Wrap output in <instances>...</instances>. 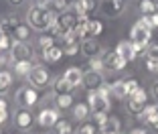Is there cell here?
<instances>
[{
    "instance_id": "cell-1",
    "label": "cell",
    "mask_w": 158,
    "mask_h": 134,
    "mask_svg": "<svg viewBox=\"0 0 158 134\" xmlns=\"http://www.w3.org/2000/svg\"><path fill=\"white\" fill-rule=\"evenodd\" d=\"M27 19H28V24H31L33 28H37V31H47V28L53 27L57 14L47 4H41V2H39V4H33L31 8H28Z\"/></svg>"
},
{
    "instance_id": "cell-2",
    "label": "cell",
    "mask_w": 158,
    "mask_h": 134,
    "mask_svg": "<svg viewBox=\"0 0 158 134\" xmlns=\"http://www.w3.org/2000/svg\"><path fill=\"white\" fill-rule=\"evenodd\" d=\"M87 106L93 114H110V88L102 85L95 92H87Z\"/></svg>"
},
{
    "instance_id": "cell-3",
    "label": "cell",
    "mask_w": 158,
    "mask_h": 134,
    "mask_svg": "<svg viewBox=\"0 0 158 134\" xmlns=\"http://www.w3.org/2000/svg\"><path fill=\"white\" fill-rule=\"evenodd\" d=\"M75 24H77V14L73 12H63L59 14L55 19V23H53V32H55L57 37H63V35H69V32H73Z\"/></svg>"
},
{
    "instance_id": "cell-4",
    "label": "cell",
    "mask_w": 158,
    "mask_h": 134,
    "mask_svg": "<svg viewBox=\"0 0 158 134\" xmlns=\"http://www.w3.org/2000/svg\"><path fill=\"white\" fill-rule=\"evenodd\" d=\"M150 37H152V28L146 27L142 20H138V23L132 27V31H130V41L134 43V45H140V47L148 45Z\"/></svg>"
},
{
    "instance_id": "cell-5",
    "label": "cell",
    "mask_w": 158,
    "mask_h": 134,
    "mask_svg": "<svg viewBox=\"0 0 158 134\" xmlns=\"http://www.w3.org/2000/svg\"><path fill=\"white\" fill-rule=\"evenodd\" d=\"M39 102V89L35 85H23L16 92V104L20 108H33Z\"/></svg>"
},
{
    "instance_id": "cell-6",
    "label": "cell",
    "mask_w": 158,
    "mask_h": 134,
    "mask_svg": "<svg viewBox=\"0 0 158 134\" xmlns=\"http://www.w3.org/2000/svg\"><path fill=\"white\" fill-rule=\"evenodd\" d=\"M33 57H35V53H33L28 43H19V41L12 43V47H10V59L14 63H19V61H33Z\"/></svg>"
},
{
    "instance_id": "cell-7",
    "label": "cell",
    "mask_w": 158,
    "mask_h": 134,
    "mask_svg": "<svg viewBox=\"0 0 158 134\" xmlns=\"http://www.w3.org/2000/svg\"><path fill=\"white\" fill-rule=\"evenodd\" d=\"M27 77H28V83H31V85H35L37 89L47 88V85H49V81H51V75H49V71H47L45 67H41V65H35Z\"/></svg>"
},
{
    "instance_id": "cell-8",
    "label": "cell",
    "mask_w": 158,
    "mask_h": 134,
    "mask_svg": "<svg viewBox=\"0 0 158 134\" xmlns=\"http://www.w3.org/2000/svg\"><path fill=\"white\" fill-rule=\"evenodd\" d=\"M59 118H61L59 110H55V108H43L37 116V122L41 128H53L59 122Z\"/></svg>"
},
{
    "instance_id": "cell-9",
    "label": "cell",
    "mask_w": 158,
    "mask_h": 134,
    "mask_svg": "<svg viewBox=\"0 0 158 134\" xmlns=\"http://www.w3.org/2000/svg\"><path fill=\"white\" fill-rule=\"evenodd\" d=\"M103 85V75L102 71H85L83 73V88L87 89V92H95V89H99Z\"/></svg>"
},
{
    "instance_id": "cell-10",
    "label": "cell",
    "mask_w": 158,
    "mask_h": 134,
    "mask_svg": "<svg viewBox=\"0 0 158 134\" xmlns=\"http://www.w3.org/2000/svg\"><path fill=\"white\" fill-rule=\"evenodd\" d=\"M103 59V69H112V71H122L126 67V61L118 55L116 51H110V53H103L102 55Z\"/></svg>"
},
{
    "instance_id": "cell-11",
    "label": "cell",
    "mask_w": 158,
    "mask_h": 134,
    "mask_svg": "<svg viewBox=\"0 0 158 134\" xmlns=\"http://www.w3.org/2000/svg\"><path fill=\"white\" fill-rule=\"evenodd\" d=\"M33 122H35V116L31 114L28 108H20V110L14 114V126L19 130H28L33 126Z\"/></svg>"
},
{
    "instance_id": "cell-12",
    "label": "cell",
    "mask_w": 158,
    "mask_h": 134,
    "mask_svg": "<svg viewBox=\"0 0 158 134\" xmlns=\"http://www.w3.org/2000/svg\"><path fill=\"white\" fill-rule=\"evenodd\" d=\"M116 53L126 61V63H130L132 59L138 57V53H136V45L132 41H120V43H118V47H116Z\"/></svg>"
},
{
    "instance_id": "cell-13",
    "label": "cell",
    "mask_w": 158,
    "mask_h": 134,
    "mask_svg": "<svg viewBox=\"0 0 158 134\" xmlns=\"http://www.w3.org/2000/svg\"><path fill=\"white\" fill-rule=\"evenodd\" d=\"M81 53H83L87 59L99 57L102 55V45H99L95 39H83V41H81Z\"/></svg>"
},
{
    "instance_id": "cell-14",
    "label": "cell",
    "mask_w": 158,
    "mask_h": 134,
    "mask_svg": "<svg viewBox=\"0 0 158 134\" xmlns=\"http://www.w3.org/2000/svg\"><path fill=\"white\" fill-rule=\"evenodd\" d=\"M95 8H98V0H77L75 2V14L77 16H87Z\"/></svg>"
},
{
    "instance_id": "cell-15",
    "label": "cell",
    "mask_w": 158,
    "mask_h": 134,
    "mask_svg": "<svg viewBox=\"0 0 158 134\" xmlns=\"http://www.w3.org/2000/svg\"><path fill=\"white\" fill-rule=\"evenodd\" d=\"M124 6H126V2H110V0H103L99 8H102V12L106 16H118V14H122Z\"/></svg>"
},
{
    "instance_id": "cell-16",
    "label": "cell",
    "mask_w": 158,
    "mask_h": 134,
    "mask_svg": "<svg viewBox=\"0 0 158 134\" xmlns=\"http://www.w3.org/2000/svg\"><path fill=\"white\" fill-rule=\"evenodd\" d=\"M63 77L73 85V88H79V85H83V71L79 69V67H69V69L63 73Z\"/></svg>"
},
{
    "instance_id": "cell-17",
    "label": "cell",
    "mask_w": 158,
    "mask_h": 134,
    "mask_svg": "<svg viewBox=\"0 0 158 134\" xmlns=\"http://www.w3.org/2000/svg\"><path fill=\"white\" fill-rule=\"evenodd\" d=\"M12 39L14 41H19V43H27L28 39H31V28H28V23H20L16 24V28H14L12 32Z\"/></svg>"
},
{
    "instance_id": "cell-18",
    "label": "cell",
    "mask_w": 158,
    "mask_h": 134,
    "mask_svg": "<svg viewBox=\"0 0 158 134\" xmlns=\"http://www.w3.org/2000/svg\"><path fill=\"white\" fill-rule=\"evenodd\" d=\"M120 128H122L120 120L110 116V118H107V120L103 122L102 126H99V132H102V134H122V132H120Z\"/></svg>"
},
{
    "instance_id": "cell-19",
    "label": "cell",
    "mask_w": 158,
    "mask_h": 134,
    "mask_svg": "<svg viewBox=\"0 0 158 134\" xmlns=\"http://www.w3.org/2000/svg\"><path fill=\"white\" fill-rule=\"evenodd\" d=\"M73 85H71L69 81H67L65 77H57L55 81H53V92H55V96H63V93H73Z\"/></svg>"
},
{
    "instance_id": "cell-20",
    "label": "cell",
    "mask_w": 158,
    "mask_h": 134,
    "mask_svg": "<svg viewBox=\"0 0 158 134\" xmlns=\"http://www.w3.org/2000/svg\"><path fill=\"white\" fill-rule=\"evenodd\" d=\"M16 24H19V19H16V16H4V19L0 20V32H2V35L12 37V32H14V28H16Z\"/></svg>"
},
{
    "instance_id": "cell-21",
    "label": "cell",
    "mask_w": 158,
    "mask_h": 134,
    "mask_svg": "<svg viewBox=\"0 0 158 134\" xmlns=\"http://www.w3.org/2000/svg\"><path fill=\"white\" fill-rule=\"evenodd\" d=\"M63 55H65V53H63V47H59V45H53L51 49L43 51V57H45L47 63H57Z\"/></svg>"
},
{
    "instance_id": "cell-22",
    "label": "cell",
    "mask_w": 158,
    "mask_h": 134,
    "mask_svg": "<svg viewBox=\"0 0 158 134\" xmlns=\"http://www.w3.org/2000/svg\"><path fill=\"white\" fill-rule=\"evenodd\" d=\"M87 23H89L87 16H77V24H75V28H73V35L77 39L87 37Z\"/></svg>"
},
{
    "instance_id": "cell-23",
    "label": "cell",
    "mask_w": 158,
    "mask_h": 134,
    "mask_svg": "<svg viewBox=\"0 0 158 134\" xmlns=\"http://www.w3.org/2000/svg\"><path fill=\"white\" fill-rule=\"evenodd\" d=\"M140 12H142V16L158 14V2L156 0H142L140 2Z\"/></svg>"
},
{
    "instance_id": "cell-24",
    "label": "cell",
    "mask_w": 158,
    "mask_h": 134,
    "mask_svg": "<svg viewBox=\"0 0 158 134\" xmlns=\"http://www.w3.org/2000/svg\"><path fill=\"white\" fill-rule=\"evenodd\" d=\"M102 31H103L102 20L89 19V23H87V37H85V39H95L98 35H102Z\"/></svg>"
},
{
    "instance_id": "cell-25",
    "label": "cell",
    "mask_w": 158,
    "mask_h": 134,
    "mask_svg": "<svg viewBox=\"0 0 158 134\" xmlns=\"http://www.w3.org/2000/svg\"><path fill=\"white\" fill-rule=\"evenodd\" d=\"M110 93L118 100H126V85H124V79H118L110 85Z\"/></svg>"
},
{
    "instance_id": "cell-26",
    "label": "cell",
    "mask_w": 158,
    "mask_h": 134,
    "mask_svg": "<svg viewBox=\"0 0 158 134\" xmlns=\"http://www.w3.org/2000/svg\"><path fill=\"white\" fill-rule=\"evenodd\" d=\"M55 104H57L59 110H69V108H73V96H71V93L55 96Z\"/></svg>"
},
{
    "instance_id": "cell-27",
    "label": "cell",
    "mask_w": 158,
    "mask_h": 134,
    "mask_svg": "<svg viewBox=\"0 0 158 134\" xmlns=\"http://www.w3.org/2000/svg\"><path fill=\"white\" fill-rule=\"evenodd\" d=\"M89 112H91V110H89L87 104H75V106H73V116H75V120H79V122L87 120Z\"/></svg>"
},
{
    "instance_id": "cell-28",
    "label": "cell",
    "mask_w": 158,
    "mask_h": 134,
    "mask_svg": "<svg viewBox=\"0 0 158 134\" xmlns=\"http://www.w3.org/2000/svg\"><path fill=\"white\" fill-rule=\"evenodd\" d=\"M10 85H12V75H10V71L0 69V93H6L10 89Z\"/></svg>"
},
{
    "instance_id": "cell-29",
    "label": "cell",
    "mask_w": 158,
    "mask_h": 134,
    "mask_svg": "<svg viewBox=\"0 0 158 134\" xmlns=\"http://www.w3.org/2000/svg\"><path fill=\"white\" fill-rule=\"evenodd\" d=\"M33 67H35V65L31 63V61H19V63H14V73L27 77V75L31 73V69H33Z\"/></svg>"
},
{
    "instance_id": "cell-30",
    "label": "cell",
    "mask_w": 158,
    "mask_h": 134,
    "mask_svg": "<svg viewBox=\"0 0 158 134\" xmlns=\"http://www.w3.org/2000/svg\"><path fill=\"white\" fill-rule=\"evenodd\" d=\"M148 106V104L144 102H138V100H128V112H130L132 116H140L142 114V110Z\"/></svg>"
},
{
    "instance_id": "cell-31",
    "label": "cell",
    "mask_w": 158,
    "mask_h": 134,
    "mask_svg": "<svg viewBox=\"0 0 158 134\" xmlns=\"http://www.w3.org/2000/svg\"><path fill=\"white\" fill-rule=\"evenodd\" d=\"M55 128H57V132H59V134H73L75 132L73 124H71L69 120H65V118H59V122L55 124Z\"/></svg>"
},
{
    "instance_id": "cell-32",
    "label": "cell",
    "mask_w": 158,
    "mask_h": 134,
    "mask_svg": "<svg viewBox=\"0 0 158 134\" xmlns=\"http://www.w3.org/2000/svg\"><path fill=\"white\" fill-rule=\"evenodd\" d=\"M124 85H126V97H130L132 93H134L136 89L140 88V83H138V79H136V77H128V79H124Z\"/></svg>"
},
{
    "instance_id": "cell-33",
    "label": "cell",
    "mask_w": 158,
    "mask_h": 134,
    "mask_svg": "<svg viewBox=\"0 0 158 134\" xmlns=\"http://www.w3.org/2000/svg\"><path fill=\"white\" fill-rule=\"evenodd\" d=\"M53 45H55V37H53V35H41V37H39V47H41L43 51L51 49Z\"/></svg>"
},
{
    "instance_id": "cell-34",
    "label": "cell",
    "mask_w": 158,
    "mask_h": 134,
    "mask_svg": "<svg viewBox=\"0 0 158 134\" xmlns=\"http://www.w3.org/2000/svg\"><path fill=\"white\" fill-rule=\"evenodd\" d=\"M77 134H98V130H95V124L93 122H81L77 128Z\"/></svg>"
},
{
    "instance_id": "cell-35",
    "label": "cell",
    "mask_w": 158,
    "mask_h": 134,
    "mask_svg": "<svg viewBox=\"0 0 158 134\" xmlns=\"http://www.w3.org/2000/svg\"><path fill=\"white\" fill-rule=\"evenodd\" d=\"M154 112H156V106H146L144 110H142V114L138 116V118H140L142 122H144V124H150V120H152Z\"/></svg>"
},
{
    "instance_id": "cell-36",
    "label": "cell",
    "mask_w": 158,
    "mask_h": 134,
    "mask_svg": "<svg viewBox=\"0 0 158 134\" xmlns=\"http://www.w3.org/2000/svg\"><path fill=\"white\" fill-rule=\"evenodd\" d=\"M128 100H138V102H144V104H148V93H146V89L144 88H138L134 93H132Z\"/></svg>"
},
{
    "instance_id": "cell-37",
    "label": "cell",
    "mask_w": 158,
    "mask_h": 134,
    "mask_svg": "<svg viewBox=\"0 0 158 134\" xmlns=\"http://www.w3.org/2000/svg\"><path fill=\"white\" fill-rule=\"evenodd\" d=\"M10 47H12V37L0 32V51H10Z\"/></svg>"
},
{
    "instance_id": "cell-38",
    "label": "cell",
    "mask_w": 158,
    "mask_h": 134,
    "mask_svg": "<svg viewBox=\"0 0 158 134\" xmlns=\"http://www.w3.org/2000/svg\"><path fill=\"white\" fill-rule=\"evenodd\" d=\"M142 23L146 24V27H150L154 31V28H158V14H152V16H142Z\"/></svg>"
},
{
    "instance_id": "cell-39",
    "label": "cell",
    "mask_w": 158,
    "mask_h": 134,
    "mask_svg": "<svg viewBox=\"0 0 158 134\" xmlns=\"http://www.w3.org/2000/svg\"><path fill=\"white\" fill-rule=\"evenodd\" d=\"M146 69L150 73H158V57H146Z\"/></svg>"
},
{
    "instance_id": "cell-40",
    "label": "cell",
    "mask_w": 158,
    "mask_h": 134,
    "mask_svg": "<svg viewBox=\"0 0 158 134\" xmlns=\"http://www.w3.org/2000/svg\"><path fill=\"white\" fill-rule=\"evenodd\" d=\"M89 67H91V71H102L103 69V59H102V55L89 59Z\"/></svg>"
},
{
    "instance_id": "cell-41",
    "label": "cell",
    "mask_w": 158,
    "mask_h": 134,
    "mask_svg": "<svg viewBox=\"0 0 158 134\" xmlns=\"http://www.w3.org/2000/svg\"><path fill=\"white\" fill-rule=\"evenodd\" d=\"M49 2L55 10H67V6H69V0H49Z\"/></svg>"
},
{
    "instance_id": "cell-42",
    "label": "cell",
    "mask_w": 158,
    "mask_h": 134,
    "mask_svg": "<svg viewBox=\"0 0 158 134\" xmlns=\"http://www.w3.org/2000/svg\"><path fill=\"white\" fill-rule=\"evenodd\" d=\"M107 118H110L107 114H93V120H95V124H98V126H102Z\"/></svg>"
},
{
    "instance_id": "cell-43",
    "label": "cell",
    "mask_w": 158,
    "mask_h": 134,
    "mask_svg": "<svg viewBox=\"0 0 158 134\" xmlns=\"http://www.w3.org/2000/svg\"><path fill=\"white\" fill-rule=\"evenodd\" d=\"M146 57H158V45H150L146 51Z\"/></svg>"
},
{
    "instance_id": "cell-44",
    "label": "cell",
    "mask_w": 158,
    "mask_h": 134,
    "mask_svg": "<svg viewBox=\"0 0 158 134\" xmlns=\"http://www.w3.org/2000/svg\"><path fill=\"white\" fill-rule=\"evenodd\" d=\"M10 57V51H0V65H4Z\"/></svg>"
},
{
    "instance_id": "cell-45",
    "label": "cell",
    "mask_w": 158,
    "mask_h": 134,
    "mask_svg": "<svg viewBox=\"0 0 158 134\" xmlns=\"http://www.w3.org/2000/svg\"><path fill=\"white\" fill-rule=\"evenodd\" d=\"M150 126H154V128H158V106H156V112H154L152 120H150Z\"/></svg>"
},
{
    "instance_id": "cell-46",
    "label": "cell",
    "mask_w": 158,
    "mask_h": 134,
    "mask_svg": "<svg viewBox=\"0 0 158 134\" xmlns=\"http://www.w3.org/2000/svg\"><path fill=\"white\" fill-rule=\"evenodd\" d=\"M8 120V110H0V124Z\"/></svg>"
},
{
    "instance_id": "cell-47",
    "label": "cell",
    "mask_w": 158,
    "mask_h": 134,
    "mask_svg": "<svg viewBox=\"0 0 158 134\" xmlns=\"http://www.w3.org/2000/svg\"><path fill=\"white\" fill-rule=\"evenodd\" d=\"M152 96H154V100H158V79L152 83Z\"/></svg>"
},
{
    "instance_id": "cell-48",
    "label": "cell",
    "mask_w": 158,
    "mask_h": 134,
    "mask_svg": "<svg viewBox=\"0 0 158 134\" xmlns=\"http://www.w3.org/2000/svg\"><path fill=\"white\" fill-rule=\"evenodd\" d=\"M0 110H8V104H6L4 97H0Z\"/></svg>"
},
{
    "instance_id": "cell-49",
    "label": "cell",
    "mask_w": 158,
    "mask_h": 134,
    "mask_svg": "<svg viewBox=\"0 0 158 134\" xmlns=\"http://www.w3.org/2000/svg\"><path fill=\"white\" fill-rule=\"evenodd\" d=\"M6 2H8V4H12V6H20L24 0H6Z\"/></svg>"
},
{
    "instance_id": "cell-50",
    "label": "cell",
    "mask_w": 158,
    "mask_h": 134,
    "mask_svg": "<svg viewBox=\"0 0 158 134\" xmlns=\"http://www.w3.org/2000/svg\"><path fill=\"white\" fill-rule=\"evenodd\" d=\"M130 134H146V132H144V130H142V128H134V130H132Z\"/></svg>"
},
{
    "instance_id": "cell-51",
    "label": "cell",
    "mask_w": 158,
    "mask_h": 134,
    "mask_svg": "<svg viewBox=\"0 0 158 134\" xmlns=\"http://www.w3.org/2000/svg\"><path fill=\"white\" fill-rule=\"evenodd\" d=\"M110 2H124V0H110Z\"/></svg>"
},
{
    "instance_id": "cell-52",
    "label": "cell",
    "mask_w": 158,
    "mask_h": 134,
    "mask_svg": "<svg viewBox=\"0 0 158 134\" xmlns=\"http://www.w3.org/2000/svg\"><path fill=\"white\" fill-rule=\"evenodd\" d=\"M45 134H59V132H57V130H55V132H45Z\"/></svg>"
},
{
    "instance_id": "cell-53",
    "label": "cell",
    "mask_w": 158,
    "mask_h": 134,
    "mask_svg": "<svg viewBox=\"0 0 158 134\" xmlns=\"http://www.w3.org/2000/svg\"><path fill=\"white\" fill-rule=\"evenodd\" d=\"M43 2H47V0H41V4H43Z\"/></svg>"
},
{
    "instance_id": "cell-54",
    "label": "cell",
    "mask_w": 158,
    "mask_h": 134,
    "mask_svg": "<svg viewBox=\"0 0 158 134\" xmlns=\"http://www.w3.org/2000/svg\"><path fill=\"white\" fill-rule=\"evenodd\" d=\"M0 134H2V130H0Z\"/></svg>"
},
{
    "instance_id": "cell-55",
    "label": "cell",
    "mask_w": 158,
    "mask_h": 134,
    "mask_svg": "<svg viewBox=\"0 0 158 134\" xmlns=\"http://www.w3.org/2000/svg\"><path fill=\"white\" fill-rule=\"evenodd\" d=\"M98 134H102V132H98Z\"/></svg>"
}]
</instances>
